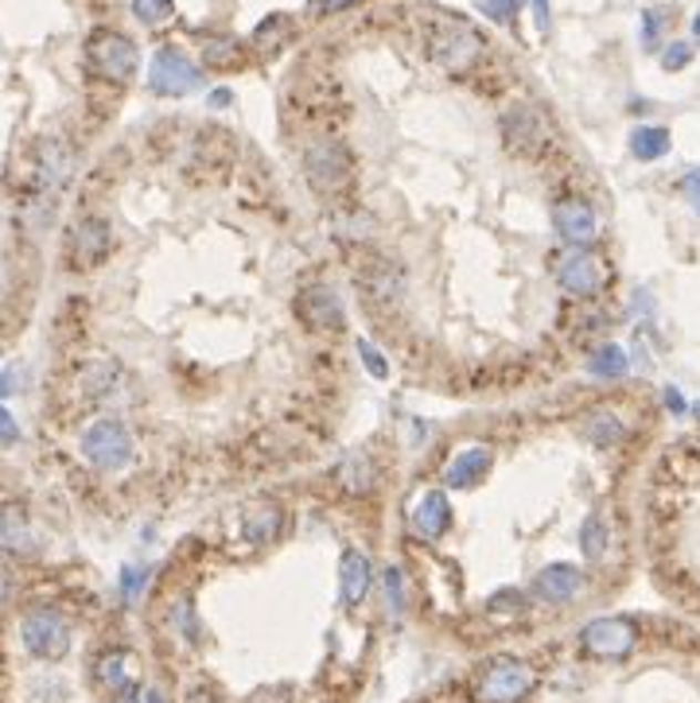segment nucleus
<instances>
[{
  "label": "nucleus",
  "mask_w": 700,
  "mask_h": 703,
  "mask_svg": "<svg viewBox=\"0 0 700 703\" xmlns=\"http://www.w3.org/2000/svg\"><path fill=\"white\" fill-rule=\"evenodd\" d=\"M113 703H144V700L133 692V684H125V688H117V700H113Z\"/></svg>",
  "instance_id": "41"
},
{
  "label": "nucleus",
  "mask_w": 700,
  "mask_h": 703,
  "mask_svg": "<svg viewBox=\"0 0 700 703\" xmlns=\"http://www.w3.org/2000/svg\"><path fill=\"white\" fill-rule=\"evenodd\" d=\"M681 187H684V195H689V206H692V210L700 214V167H692V172L684 175V183H681Z\"/></svg>",
  "instance_id": "35"
},
{
  "label": "nucleus",
  "mask_w": 700,
  "mask_h": 703,
  "mask_svg": "<svg viewBox=\"0 0 700 703\" xmlns=\"http://www.w3.org/2000/svg\"><path fill=\"white\" fill-rule=\"evenodd\" d=\"M486 471H491V451H486V447H467L463 455H455L452 466H447V486L463 490V486L478 483Z\"/></svg>",
  "instance_id": "18"
},
{
  "label": "nucleus",
  "mask_w": 700,
  "mask_h": 703,
  "mask_svg": "<svg viewBox=\"0 0 700 703\" xmlns=\"http://www.w3.org/2000/svg\"><path fill=\"white\" fill-rule=\"evenodd\" d=\"M692 35L700 40V12H697V20H692Z\"/></svg>",
  "instance_id": "44"
},
{
  "label": "nucleus",
  "mask_w": 700,
  "mask_h": 703,
  "mask_svg": "<svg viewBox=\"0 0 700 703\" xmlns=\"http://www.w3.org/2000/svg\"><path fill=\"white\" fill-rule=\"evenodd\" d=\"M350 4H359V0H311V9L316 12H342Z\"/></svg>",
  "instance_id": "37"
},
{
  "label": "nucleus",
  "mask_w": 700,
  "mask_h": 703,
  "mask_svg": "<svg viewBox=\"0 0 700 703\" xmlns=\"http://www.w3.org/2000/svg\"><path fill=\"white\" fill-rule=\"evenodd\" d=\"M82 451L97 471H121L133 458V435L125 432L121 420H94L82 432Z\"/></svg>",
  "instance_id": "5"
},
{
  "label": "nucleus",
  "mask_w": 700,
  "mask_h": 703,
  "mask_svg": "<svg viewBox=\"0 0 700 703\" xmlns=\"http://www.w3.org/2000/svg\"><path fill=\"white\" fill-rule=\"evenodd\" d=\"M144 703H167V700L159 692H148V695H144Z\"/></svg>",
  "instance_id": "43"
},
{
  "label": "nucleus",
  "mask_w": 700,
  "mask_h": 703,
  "mask_svg": "<svg viewBox=\"0 0 700 703\" xmlns=\"http://www.w3.org/2000/svg\"><path fill=\"white\" fill-rule=\"evenodd\" d=\"M35 164H40L35 175H40L43 187H63V183L71 179V159H66V152L59 148V144H43Z\"/></svg>",
  "instance_id": "20"
},
{
  "label": "nucleus",
  "mask_w": 700,
  "mask_h": 703,
  "mask_svg": "<svg viewBox=\"0 0 700 703\" xmlns=\"http://www.w3.org/2000/svg\"><path fill=\"white\" fill-rule=\"evenodd\" d=\"M144 583H148V571H144V568H125V571H121V595H125V602L141 599Z\"/></svg>",
  "instance_id": "33"
},
{
  "label": "nucleus",
  "mask_w": 700,
  "mask_h": 703,
  "mask_svg": "<svg viewBox=\"0 0 700 703\" xmlns=\"http://www.w3.org/2000/svg\"><path fill=\"white\" fill-rule=\"evenodd\" d=\"M187 703H215V692L210 688H195V692H187Z\"/></svg>",
  "instance_id": "40"
},
{
  "label": "nucleus",
  "mask_w": 700,
  "mask_h": 703,
  "mask_svg": "<svg viewBox=\"0 0 700 703\" xmlns=\"http://www.w3.org/2000/svg\"><path fill=\"white\" fill-rule=\"evenodd\" d=\"M630 152H635V159H661L669 152V128L661 125H642L630 133Z\"/></svg>",
  "instance_id": "21"
},
{
  "label": "nucleus",
  "mask_w": 700,
  "mask_h": 703,
  "mask_svg": "<svg viewBox=\"0 0 700 703\" xmlns=\"http://www.w3.org/2000/svg\"><path fill=\"white\" fill-rule=\"evenodd\" d=\"M553 221H557V234L568 241V246H588V241L599 238V214L591 210L588 203H560L557 210H553Z\"/></svg>",
  "instance_id": "13"
},
{
  "label": "nucleus",
  "mask_w": 700,
  "mask_h": 703,
  "mask_svg": "<svg viewBox=\"0 0 700 703\" xmlns=\"http://www.w3.org/2000/svg\"><path fill=\"white\" fill-rule=\"evenodd\" d=\"M537 9V20H542V28H549V0H534Z\"/></svg>",
  "instance_id": "42"
},
{
  "label": "nucleus",
  "mask_w": 700,
  "mask_h": 703,
  "mask_svg": "<svg viewBox=\"0 0 700 703\" xmlns=\"http://www.w3.org/2000/svg\"><path fill=\"white\" fill-rule=\"evenodd\" d=\"M105 249H110V226L102 218H86L74 226L71 234V254L79 269H90L94 261H102Z\"/></svg>",
  "instance_id": "16"
},
{
  "label": "nucleus",
  "mask_w": 700,
  "mask_h": 703,
  "mask_svg": "<svg viewBox=\"0 0 700 703\" xmlns=\"http://www.w3.org/2000/svg\"><path fill=\"white\" fill-rule=\"evenodd\" d=\"M502 144H506L514 156H542L545 144H549V125L534 105H514L502 117Z\"/></svg>",
  "instance_id": "7"
},
{
  "label": "nucleus",
  "mask_w": 700,
  "mask_h": 703,
  "mask_svg": "<svg viewBox=\"0 0 700 703\" xmlns=\"http://www.w3.org/2000/svg\"><path fill=\"white\" fill-rule=\"evenodd\" d=\"M359 288L367 292V300L393 303L405 292V277H401L398 265L385 261V257H367V261L359 265Z\"/></svg>",
  "instance_id": "11"
},
{
  "label": "nucleus",
  "mask_w": 700,
  "mask_h": 703,
  "mask_svg": "<svg viewBox=\"0 0 700 703\" xmlns=\"http://www.w3.org/2000/svg\"><path fill=\"white\" fill-rule=\"evenodd\" d=\"M588 440L596 443V447H615V443L622 440V424L615 420V412H607V409H599V412H591V420H588Z\"/></svg>",
  "instance_id": "24"
},
{
  "label": "nucleus",
  "mask_w": 700,
  "mask_h": 703,
  "mask_svg": "<svg viewBox=\"0 0 700 703\" xmlns=\"http://www.w3.org/2000/svg\"><path fill=\"white\" fill-rule=\"evenodd\" d=\"M148 86H152V94H159V97H184L203 86V71L187 55H179L175 48H159L156 55H152Z\"/></svg>",
  "instance_id": "6"
},
{
  "label": "nucleus",
  "mask_w": 700,
  "mask_h": 703,
  "mask_svg": "<svg viewBox=\"0 0 700 703\" xmlns=\"http://www.w3.org/2000/svg\"><path fill=\"white\" fill-rule=\"evenodd\" d=\"M638 630L627 622V618H596L580 630V645L588 657H599V661H622V657L635 649Z\"/></svg>",
  "instance_id": "8"
},
{
  "label": "nucleus",
  "mask_w": 700,
  "mask_h": 703,
  "mask_svg": "<svg viewBox=\"0 0 700 703\" xmlns=\"http://www.w3.org/2000/svg\"><path fill=\"white\" fill-rule=\"evenodd\" d=\"M359 354H362V365H367L370 378H378V381L390 378V362H385V354L370 339H359Z\"/></svg>",
  "instance_id": "31"
},
{
  "label": "nucleus",
  "mask_w": 700,
  "mask_h": 703,
  "mask_svg": "<svg viewBox=\"0 0 700 703\" xmlns=\"http://www.w3.org/2000/svg\"><path fill=\"white\" fill-rule=\"evenodd\" d=\"M517 9H522V0H478V12H486L498 24H509L517 17Z\"/></svg>",
  "instance_id": "32"
},
{
  "label": "nucleus",
  "mask_w": 700,
  "mask_h": 703,
  "mask_svg": "<svg viewBox=\"0 0 700 703\" xmlns=\"http://www.w3.org/2000/svg\"><path fill=\"white\" fill-rule=\"evenodd\" d=\"M277 529H280V514L272 506L254 509V514H249V521H246L249 540H272V537H277Z\"/></svg>",
  "instance_id": "28"
},
{
  "label": "nucleus",
  "mask_w": 700,
  "mask_h": 703,
  "mask_svg": "<svg viewBox=\"0 0 700 703\" xmlns=\"http://www.w3.org/2000/svg\"><path fill=\"white\" fill-rule=\"evenodd\" d=\"M303 175L316 190H339L350 179V152L339 141H316L303 148Z\"/></svg>",
  "instance_id": "9"
},
{
  "label": "nucleus",
  "mask_w": 700,
  "mask_h": 703,
  "mask_svg": "<svg viewBox=\"0 0 700 703\" xmlns=\"http://www.w3.org/2000/svg\"><path fill=\"white\" fill-rule=\"evenodd\" d=\"M560 285H565V292L573 296H596L599 288H604L607 272L604 265H599L596 254H588V249H573V254H565V261H560Z\"/></svg>",
  "instance_id": "10"
},
{
  "label": "nucleus",
  "mask_w": 700,
  "mask_h": 703,
  "mask_svg": "<svg viewBox=\"0 0 700 703\" xmlns=\"http://www.w3.org/2000/svg\"><path fill=\"white\" fill-rule=\"evenodd\" d=\"M20 641L40 661H59L71 649V626H66V618L55 607H35L20 622Z\"/></svg>",
  "instance_id": "3"
},
{
  "label": "nucleus",
  "mask_w": 700,
  "mask_h": 703,
  "mask_svg": "<svg viewBox=\"0 0 700 703\" xmlns=\"http://www.w3.org/2000/svg\"><path fill=\"white\" fill-rule=\"evenodd\" d=\"M627 365H630L627 350H622V347H604V350H596V358L588 362V370L596 373V378H622V373H627Z\"/></svg>",
  "instance_id": "25"
},
{
  "label": "nucleus",
  "mask_w": 700,
  "mask_h": 703,
  "mask_svg": "<svg viewBox=\"0 0 700 703\" xmlns=\"http://www.w3.org/2000/svg\"><path fill=\"white\" fill-rule=\"evenodd\" d=\"M82 385H86V393L97 396V401H110V396L125 393V389H121V385H125V373H121L113 362H97V365H90V370H86Z\"/></svg>",
  "instance_id": "19"
},
{
  "label": "nucleus",
  "mask_w": 700,
  "mask_h": 703,
  "mask_svg": "<svg viewBox=\"0 0 700 703\" xmlns=\"http://www.w3.org/2000/svg\"><path fill=\"white\" fill-rule=\"evenodd\" d=\"M296 316H300L308 327H319V331H339L342 327V303L331 288L311 285L296 296Z\"/></svg>",
  "instance_id": "12"
},
{
  "label": "nucleus",
  "mask_w": 700,
  "mask_h": 703,
  "mask_svg": "<svg viewBox=\"0 0 700 703\" xmlns=\"http://www.w3.org/2000/svg\"><path fill=\"white\" fill-rule=\"evenodd\" d=\"M658 35H661V17L646 12V17H642V40H646V48H658Z\"/></svg>",
  "instance_id": "36"
},
{
  "label": "nucleus",
  "mask_w": 700,
  "mask_h": 703,
  "mask_svg": "<svg viewBox=\"0 0 700 703\" xmlns=\"http://www.w3.org/2000/svg\"><path fill=\"white\" fill-rule=\"evenodd\" d=\"M537 688V676L525 669L522 661H494L491 669L478 676L475 684V700L478 703H522L525 695Z\"/></svg>",
  "instance_id": "4"
},
{
  "label": "nucleus",
  "mask_w": 700,
  "mask_h": 703,
  "mask_svg": "<svg viewBox=\"0 0 700 703\" xmlns=\"http://www.w3.org/2000/svg\"><path fill=\"white\" fill-rule=\"evenodd\" d=\"M339 475L350 494H367L370 486H374V466H370L367 455H350L347 463L339 466Z\"/></svg>",
  "instance_id": "23"
},
{
  "label": "nucleus",
  "mask_w": 700,
  "mask_h": 703,
  "mask_svg": "<svg viewBox=\"0 0 700 703\" xmlns=\"http://www.w3.org/2000/svg\"><path fill=\"white\" fill-rule=\"evenodd\" d=\"M172 12H175L172 0H133V17L141 20L144 28L167 24V20H172Z\"/></svg>",
  "instance_id": "27"
},
{
  "label": "nucleus",
  "mask_w": 700,
  "mask_h": 703,
  "mask_svg": "<svg viewBox=\"0 0 700 703\" xmlns=\"http://www.w3.org/2000/svg\"><path fill=\"white\" fill-rule=\"evenodd\" d=\"M370 583H374V568H370L367 552H359V548L342 552V564H339V602L342 607H359V602L370 595Z\"/></svg>",
  "instance_id": "15"
},
{
  "label": "nucleus",
  "mask_w": 700,
  "mask_h": 703,
  "mask_svg": "<svg viewBox=\"0 0 700 703\" xmlns=\"http://www.w3.org/2000/svg\"><path fill=\"white\" fill-rule=\"evenodd\" d=\"M382 583H385V602H390V614H401V610H405V602H409L405 576H401V568H385Z\"/></svg>",
  "instance_id": "29"
},
{
  "label": "nucleus",
  "mask_w": 700,
  "mask_h": 703,
  "mask_svg": "<svg viewBox=\"0 0 700 703\" xmlns=\"http://www.w3.org/2000/svg\"><path fill=\"white\" fill-rule=\"evenodd\" d=\"M424 48H429L432 63L447 74H467L478 59L486 55V40L478 28H471L467 20L452 17V12H440L424 28Z\"/></svg>",
  "instance_id": "1"
},
{
  "label": "nucleus",
  "mask_w": 700,
  "mask_h": 703,
  "mask_svg": "<svg viewBox=\"0 0 700 703\" xmlns=\"http://www.w3.org/2000/svg\"><path fill=\"white\" fill-rule=\"evenodd\" d=\"M534 591H537V599L553 602V607L573 602L576 595L584 591V571L576 568V564H549V568L537 571Z\"/></svg>",
  "instance_id": "14"
},
{
  "label": "nucleus",
  "mask_w": 700,
  "mask_h": 703,
  "mask_svg": "<svg viewBox=\"0 0 700 703\" xmlns=\"http://www.w3.org/2000/svg\"><path fill=\"white\" fill-rule=\"evenodd\" d=\"M666 404H669L673 412H689V404H684V396L677 393V389H666Z\"/></svg>",
  "instance_id": "39"
},
{
  "label": "nucleus",
  "mask_w": 700,
  "mask_h": 703,
  "mask_svg": "<svg viewBox=\"0 0 700 703\" xmlns=\"http://www.w3.org/2000/svg\"><path fill=\"white\" fill-rule=\"evenodd\" d=\"M689 59H692L689 43H669L666 55H661V66L666 71H681V66H689Z\"/></svg>",
  "instance_id": "34"
},
{
  "label": "nucleus",
  "mask_w": 700,
  "mask_h": 703,
  "mask_svg": "<svg viewBox=\"0 0 700 703\" xmlns=\"http://www.w3.org/2000/svg\"><path fill=\"white\" fill-rule=\"evenodd\" d=\"M413 521H416V529H421L424 537H432V540H436L440 533H447V525H452V506H447V494H440V490L424 494L421 506H416V514H413Z\"/></svg>",
  "instance_id": "17"
},
{
  "label": "nucleus",
  "mask_w": 700,
  "mask_h": 703,
  "mask_svg": "<svg viewBox=\"0 0 700 703\" xmlns=\"http://www.w3.org/2000/svg\"><path fill=\"white\" fill-rule=\"evenodd\" d=\"M4 548H9L12 556L35 552V533L28 529V521L17 514V509H9V517H4Z\"/></svg>",
  "instance_id": "22"
},
{
  "label": "nucleus",
  "mask_w": 700,
  "mask_h": 703,
  "mask_svg": "<svg viewBox=\"0 0 700 703\" xmlns=\"http://www.w3.org/2000/svg\"><path fill=\"white\" fill-rule=\"evenodd\" d=\"M86 59H90V71H94L97 79L113 82V86H125V82H133L136 63H141V55H136V43L128 40V35H121V32H110V28H102V32L90 35V40H86Z\"/></svg>",
  "instance_id": "2"
},
{
  "label": "nucleus",
  "mask_w": 700,
  "mask_h": 703,
  "mask_svg": "<svg viewBox=\"0 0 700 703\" xmlns=\"http://www.w3.org/2000/svg\"><path fill=\"white\" fill-rule=\"evenodd\" d=\"M580 548H584V556H588V560H599V556L607 552V521L599 514H591L588 521H584Z\"/></svg>",
  "instance_id": "26"
},
{
  "label": "nucleus",
  "mask_w": 700,
  "mask_h": 703,
  "mask_svg": "<svg viewBox=\"0 0 700 703\" xmlns=\"http://www.w3.org/2000/svg\"><path fill=\"white\" fill-rule=\"evenodd\" d=\"M0 432H4V440L9 443H17V420H12V412H4V416H0Z\"/></svg>",
  "instance_id": "38"
},
{
  "label": "nucleus",
  "mask_w": 700,
  "mask_h": 703,
  "mask_svg": "<svg viewBox=\"0 0 700 703\" xmlns=\"http://www.w3.org/2000/svg\"><path fill=\"white\" fill-rule=\"evenodd\" d=\"M97 680L110 688H125V653H105L102 664H97Z\"/></svg>",
  "instance_id": "30"
}]
</instances>
